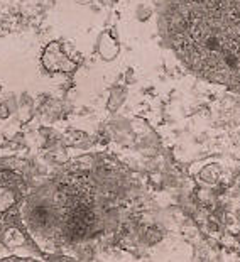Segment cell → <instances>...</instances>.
<instances>
[{"instance_id": "obj_3", "label": "cell", "mask_w": 240, "mask_h": 262, "mask_svg": "<svg viewBox=\"0 0 240 262\" xmlns=\"http://www.w3.org/2000/svg\"><path fill=\"white\" fill-rule=\"evenodd\" d=\"M41 63L49 73H71L76 70V61L64 53L61 42H49L41 54Z\"/></svg>"}, {"instance_id": "obj_1", "label": "cell", "mask_w": 240, "mask_h": 262, "mask_svg": "<svg viewBox=\"0 0 240 262\" xmlns=\"http://www.w3.org/2000/svg\"><path fill=\"white\" fill-rule=\"evenodd\" d=\"M27 232L46 238L70 242L98 230L100 205L92 189L75 181H56L24 200Z\"/></svg>"}, {"instance_id": "obj_2", "label": "cell", "mask_w": 240, "mask_h": 262, "mask_svg": "<svg viewBox=\"0 0 240 262\" xmlns=\"http://www.w3.org/2000/svg\"><path fill=\"white\" fill-rule=\"evenodd\" d=\"M24 178L12 171H0V237L10 227H24L20 208L26 200Z\"/></svg>"}, {"instance_id": "obj_4", "label": "cell", "mask_w": 240, "mask_h": 262, "mask_svg": "<svg viewBox=\"0 0 240 262\" xmlns=\"http://www.w3.org/2000/svg\"><path fill=\"white\" fill-rule=\"evenodd\" d=\"M97 51H98V54H100V56H102L103 59L112 61V59H115L117 56H119L120 46H119V42H117L115 39L112 37V34H110L108 31H103L102 34L98 36Z\"/></svg>"}, {"instance_id": "obj_5", "label": "cell", "mask_w": 240, "mask_h": 262, "mask_svg": "<svg viewBox=\"0 0 240 262\" xmlns=\"http://www.w3.org/2000/svg\"><path fill=\"white\" fill-rule=\"evenodd\" d=\"M124 100H125L124 88H114V90H112V97L108 98V108L112 112H115V110L124 103Z\"/></svg>"}]
</instances>
